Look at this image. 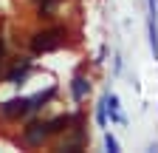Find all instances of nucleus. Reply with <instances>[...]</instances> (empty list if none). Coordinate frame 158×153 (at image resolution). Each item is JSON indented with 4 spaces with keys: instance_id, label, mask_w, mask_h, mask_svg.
<instances>
[{
    "instance_id": "obj_1",
    "label": "nucleus",
    "mask_w": 158,
    "mask_h": 153,
    "mask_svg": "<svg viewBox=\"0 0 158 153\" xmlns=\"http://www.w3.org/2000/svg\"><path fill=\"white\" fill-rule=\"evenodd\" d=\"M62 43H65V28H45L31 37V51L34 54L56 51V48H62Z\"/></svg>"
},
{
    "instance_id": "obj_2",
    "label": "nucleus",
    "mask_w": 158,
    "mask_h": 153,
    "mask_svg": "<svg viewBox=\"0 0 158 153\" xmlns=\"http://www.w3.org/2000/svg\"><path fill=\"white\" fill-rule=\"evenodd\" d=\"M0 113L9 119H17V116H26V113H31V105H28V97H17V99H9L0 105Z\"/></svg>"
},
{
    "instance_id": "obj_3",
    "label": "nucleus",
    "mask_w": 158,
    "mask_h": 153,
    "mask_svg": "<svg viewBox=\"0 0 158 153\" xmlns=\"http://www.w3.org/2000/svg\"><path fill=\"white\" fill-rule=\"evenodd\" d=\"M26 142L28 145H43L45 139H48V128H45V122H31L28 128H26Z\"/></svg>"
},
{
    "instance_id": "obj_4",
    "label": "nucleus",
    "mask_w": 158,
    "mask_h": 153,
    "mask_svg": "<svg viewBox=\"0 0 158 153\" xmlns=\"http://www.w3.org/2000/svg\"><path fill=\"white\" fill-rule=\"evenodd\" d=\"M28 71H31V63H28V60L17 63V65L6 74V82H11V85H23V82H26V76H28Z\"/></svg>"
},
{
    "instance_id": "obj_5",
    "label": "nucleus",
    "mask_w": 158,
    "mask_h": 153,
    "mask_svg": "<svg viewBox=\"0 0 158 153\" xmlns=\"http://www.w3.org/2000/svg\"><path fill=\"white\" fill-rule=\"evenodd\" d=\"M71 94H73V99H76V102H82L88 94H90V82H88V76L76 74V76H73V82H71Z\"/></svg>"
},
{
    "instance_id": "obj_6",
    "label": "nucleus",
    "mask_w": 158,
    "mask_h": 153,
    "mask_svg": "<svg viewBox=\"0 0 158 153\" xmlns=\"http://www.w3.org/2000/svg\"><path fill=\"white\" fill-rule=\"evenodd\" d=\"M79 116H71V113H65V116H56V119H51V122H45V128H48V136L51 133H62V130H68V125H73Z\"/></svg>"
},
{
    "instance_id": "obj_7",
    "label": "nucleus",
    "mask_w": 158,
    "mask_h": 153,
    "mask_svg": "<svg viewBox=\"0 0 158 153\" xmlns=\"http://www.w3.org/2000/svg\"><path fill=\"white\" fill-rule=\"evenodd\" d=\"M56 97V88H48V91H40V94H34V97H28V105H31V113L34 111H40L45 102H51Z\"/></svg>"
},
{
    "instance_id": "obj_8",
    "label": "nucleus",
    "mask_w": 158,
    "mask_h": 153,
    "mask_svg": "<svg viewBox=\"0 0 158 153\" xmlns=\"http://www.w3.org/2000/svg\"><path fill=\"white\" fill-rule=\"evenodd\" d=\"M105 108L110 111V119L113 122H122L124 125V116H122V111H118V97H116V94H105Z\"/></svg>"
},
{
    "instance_id": "obj_9",
    "label": "nucleus",
    "mask_w": 158,
    "mask_h": 153,
    "mask_svg": "<svg viewBox=\"0 0 158 153\" xmlns=\"http://www.w3.org/2000/svg\"><path fill=\"white\" fill-rule=\"evenodd\" d=\"M150 48H152V57L158 60V28H155V17H150Z\"/></svg>"
},
{
    "instance_id": "obj_10",
    "label": "nucleus",
    "mask_w": 158,
    "mask_h": 153,
    "mask_svg": "<svg viewBox=\"0 0 158 153\" xmlns=\"http://www.w3.org/2000/svg\"><path fill=\"white\" fill-rule=\"evenodd\" d=\"M96 122H99V125H102V128L107 125V108H105V99H102V102H99V108H96Z\"/></svg>"
},
{
    "instance_id": "obj_11",
    "label": "nucleus",
    "mask_w": 158,
    "mask_h": 153,
    "mask_svg": "<svg viewBox=\"0 0 158 153\" xmlns=\"http://www.w3.org/2000/svg\"><path fill=\"white\" fill-rule=\"evenodd\" d=\"M105 147H107L110 153H118V139L113 136V133H105Z\"/></svg>"
},
{
    "instance_id": "obj_12",
    "label": "nucleus",
    "mask_w": 158,
    "mask_h": 153,
    "mask_svg": "<svg viewBox=\"0 0 158 153\" xmlns=\"http://www.w3.org/2000/svg\"><path fill=\"white\" fill-rule=\"evenodd\" d=\"M147 3H150V17H155L158 14V0H147Z\"/></svg>"
},
{
    "instance_id": "obj_13",
    "label": "nucleus",
    "mask_w": 158,
    "mask_h": 153,
    "mask_svg": "<svg viewBox=\"0 0 158 153\" xmlns=\"http://www.w3.org/2000/svg\"><path fill=\"white\" fill-rule=\"evenodd\" d=\"M0 60H3V40H0Z\"/></svg>"
}]
</instances>
